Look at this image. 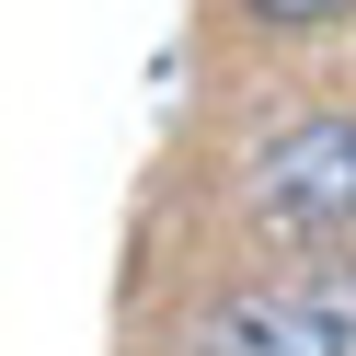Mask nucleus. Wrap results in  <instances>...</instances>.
<instances>
[{
  "mask_svg": "<svg viewBox=\"0 0 356 356\" xmlns=\"http://www.w3.org/2000/svg\"><path fill=\"white\" fill-rule=\"evenodd\" d=\"M253 218L287 241H356V115H299L253 149Z\"/></svg>",
  "mask_w": 356,
  "mask_h": 356,
  "instance_id": "nucleus-1",
  "label": "nucleus"
},
{
  "mask_svg": "<svg viewBox=\"0 0 356 356\" xmlns=\"http://www.w3.org/2000/svg\"><path fill=\"white\" fill-rule=\"evenodd\" d=\"M195 356H356V322L310 287H241V299H207Z\"/></svg>",
  "mask_w": 356,
  "mask_h": 356,
  "instance_id": "nucleus-2",
  "label": "nucleus"
},
{
  "mask_svg": "<svg viewBox=\"0 0 356 356\" xmlns=\"http://www.w3.org/2000/svg\"><path fill=\"white\" fill-rule=\"evenodd\" d=\"M253 24H333V12H356V0H241Z\"/></svg>",
  "mask_w": 356,
  "mask_h": 356,
  "instance_id": "nucleus-3",
  "label": "nucleus"
}]
</instances>
